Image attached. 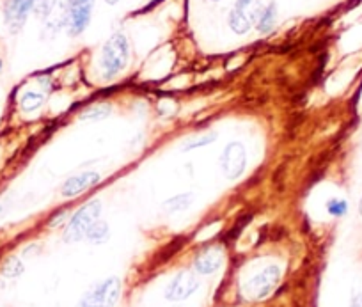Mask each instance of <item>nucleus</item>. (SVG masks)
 <instances>
[{"label": "nucleus", "mask_w": 362, "mask_h": 307, "mask_svg": "<svg viewBox=\"0 0 362 307\" xmlns=\"http://www.w3.org/2000/svg\"><path fill=\"white\" fill-rule=\"evenodd\" d=\"M130 61V43L123 33H116L107 40L103 45L102 55H100V69H102V79L110 82L116 76L127 69Z\"/></svg>", "instance_id": "f257e3e1"}, {"label": "nucleus", "mask_w": 362, "mask_h": 307, "mask_svg": "<svg viewBox=\"0 0 362 307\" xmlns=\"http://www.w3.org/2000/svg\"><path fill=\"white\" fill-rule=\"evenodd\" d=\"M102 217V201L100 199H93V201L86 202L71 219H69L68 226L64 229V242L66 243H76L80 240L86 238L87 231L96 221Z\"/></svg>", "instance_id": "f03ea898"}, {"label": "nucleus", "mask_w": 362, "mask_h": 307, "mask_svg": "<svg viewBox=\"0 0 362 307\" xmlns=\"http://www.w3.org/2000/svg\"><path fill=\"white\" fill-rule=\"evenodd\" d=\"M281 277H283V268L279 265H268V267L256 272L252 277L247 279L245 284H243V293H245L247 299L259 302V300L268 299L272 293L276 291Z\"/></svg>", "instance_id": "7ed1b4c3"}, {"label": "nucleus", "mask_w": 362, "mask_h": 307, "mask_svg": "<svg viewBox=\"0 0 362 307\" xmlns=\"http://www.w3.org/2000/svg\"><path fill=\"white\" fill-rule=\"evenodd\" d=\"M121 279L107 277L89 289L80 300V307H116L121 296Z\"/></svg>", "instance_id": "20e7f679"}, {"label": "nucleus", "mask_w": 362, "mask_h": 307, "mask_svg": "<svg viewBox=\"0 0 362 307\" xmlns=\"http://www.w3.org/2000/svg\"><path fill=\"white\" fill-rule=\"evenodd\" d=\"M93 9H95V0H68L62 18L66 33L71 37L80 36L89 27Z\"/></svg>", "instance_id": "39448f33"}, {"label": "nucleus", "mask_w": 362, "mask_h": 307, "mask_svg": "<svg viewBox=\"0 0 362 307\" xmlns=\"http://www.w3.org/2000/svg\"><path fill=\"white\" fill-rule=\"evenodd\" d=\"M261 9L263 8H261L259 0H236V4L233 6L228 18L233 33L238 34V36L249 33L252 25H256Z\"/></svg>", "instance_id": "423d86ee"}, {"label": "nucleus", "mask_w": 362, "mask_h": 307, "mask_svg": "<svg viewBox=\"0 0 362 307\" xmlns=\"http://www.w3.org/2000/svg\"><path fill=\"white\" fill-rule=\"evenodd\" d=\"M247 167V149L242 142L233 141L224 148L221 155V170L226 180L235 181L243 176Z\"/></svg>", "instance_id": "0eeeda50"}, {"label": "nucleus", "mask_w": 362, "mask_h": 307, "mask_svg": "<svg viewBox=\"0 0 362 307\" xmlns=\"http://www.w3.org/2000/svg\"><path fill=\"white\" fill-rule=\"evenodd\" d=\"M199 289V279L196 272L181 270L173 277V281L165 288V299L169 302H183L190 299Z\"/></svg>", "instance_id": "6e6552de"}, {"label": "nucleus", "mask_w": 362, "mask_h": 307, "mask_svg": "<svg viewBox=\"0 0 362 307\" xmlns=\"http://www.w3.org/2000/svg\"><path fill=\"white\" fill-rule=\"evenodd\" d=\"M34 6H36V0H6L4 22L13 34L23 29L27 18L34 11Z\"/></svg>", "instance_id": "1a4fd4ad"}, {"label": "nucleus", "mask_w": 362, "mask_h": 307, "mask_svg": "<svg viewBox=\"0 0 362 307\" xmlns=\"http://www.w3.org/2000/svg\"><path fill=\"white\" fill-rule=\"evenodd\" d=\"M100 180H102V176L96 170H86V173L68 178L64 185H62L61 194L64 197H76V195L83 194V192H87L95 185H98Z\"/></svg>", "instance_id": "9d476101"}, {"label": "nucleus", "mask_w": 362, "mask_h": 307, "mask_svg": "<svg viewBox=\"0 0 362 307\" xmlns=\"http://www.w3.org/2000/svg\"><path fill=\"white\" fill-rule=\"evenodd\" d=\"M222 263H224V254L218 249H210L201 253L194 261V272L199 275H211L215 272L221 270Z\"/></svg>", "instance_id": "9b49d317"}, {"label": "nucleus", "mask_w": 362, "mask_h": 307, "mask_svg": "<svg viewBox=\"0 0 362 307\" xmlns=\"http://www.w3.org/2000/svg\"><path fill=\"white\" fill-rule=\"evenodd\" d=\"M276 22H277V4L276 2H270V4L267 6V8L261 9L259 16H257V22H256V29L257 33L261 34H268L274 30V27H276Z\"/></svg>", "instance_id": "f8f14e48"}, {"label": "nucleus", "mask_w": 362, "mask_h": 307, "mask_svg": "<svg viewBox=\"0 0 362 307\" xmlns=\"http://www.w3.org/2000/svg\"><path fill=\"white\" fill-rule=\"evenodd\" d=\"M194 202V194H180L173 195L170 199H167L163 202V212L165 214H180V212H185L192 207Z\"/></svg>", "instance_id": "ddd939ff"}, {"label": "nucleus", "mask_w": 362, "mask_h": 307, "mask_svg": "<svg viewBox=\"0 0 362 307\" xmlns=\"http://www.w3.org/2000/svg\"><path fill=\"white\" fill-rule=\"evenodd\" d=\"M109 236H110L109 224L100 219V221H96L95 224L90 226L89 231H87L86 235V240L89 243H96V245H100V243H105L107 240H109Z\"/></svg>", "instance_id": "4468645a"}, {"label": "nucleus", "mask_w": 362, "mask_h": 307, "mask_svg": "<svg viewBox=\"0 0 362 307\" xmlns=\"http://www.w3.org/2000/svg\"><path fill=\"white\" fill-rule=\"evenodd\" d=\"M47 100L43 93H37V91H27L20 96V107H22L23 112H34V110L41 109Z\"/></svg>", "instance_id": "2eb2a0df"}, {"label": "nucleus", "mask_w": 362, "mask_h": 307, "mask_svg": "<svg viewBox=\"0 0 362 307\" xmlns=\"http://www.w3.org/2000/svg\"><path fill=\"white\" fill-rule=\"evenodd\" d=\"M23 270H25V267H23L22 260L16 256L8 257V260H6V263L2 265V275L8 279L20 277V275L23 274Z\"/></svg>", "instance_id": "dca6fc26"}, {"label": "nucleus", "mask_w": 362, "mask_h": 307, "mask_svg": "<svg viewBox=\"0 0 362 307\" xmlns=\"http://www.w3.org/2000/svg\"><path fill=\"white\" fill-rule=\"evenodd\" d=\"M110 112H112V107L110 105H96V107H90V109H87L86 112L80 116V120L83 121H102L105 120V117L110 116Z\"/></svg>", "instance_id": "f3484780"}, {"label": "nucleus", "mask_w": 362, "mask_h": 307, "mask_svg": "<svg viewBox=\"0 0 362 307\" xmlns=\"http://www.w3.org/2000/svg\"><path fill=\"white\" fill-rule=\"evenodd\" d=\"M327 212H329L332 217H343L348 212V202L344 199L334 197L327 202Z\"/></svg>", "instance_id": "a211bd4d"}, {"label": "nucleus", "mask_w": 362, "mask_h": 307, "mask_svg": "<svg viewBox=\"0 0 362 307\" xmlns=\"http://www.w3.org/2000/svg\"><path fill=\"white\" fill-rule=\"evenodd\" d=\"M215 141H217V134H214V132H211V134H204V135H201V137L192 139V141L187 142V144L183 146V151H192V149L203 148V146L211 144V142H215Z\"/></svg>", "instance_id": "6ab92c4d"}, {"label": "nucleus", "mask_w": 362, "mask_h": 307, "mask_svg": "<svg viewBox=\"0 0 362 307\" xmlns=\"http://www.w3.org/2000/svg\"><path fill=\"white\" fill-rule=\"evenodd\" d=\"M57 0H36V6H34V13H36L40 18H47L54 11Z\"/></svg>", "instance_id": "aec40b11"}, {"label": "nucleus", "mask_w": 362, "mask_h": 307, "mask_svg": "<svg viewBox=\"0 0 362 307\" xmlns=\"http://www.w3.org/2000/svg\"><path fill=\"white\" fill-rule=\"evenodd\" d=\"M350 307H362V293H357V295L351 299Z\"/></svg>", "instance_id": "412c9836"}, {"label": "nucleus", "mask_w": 362, "mask_h": 307, "mask_svg": "<svg viewBox=\"0 0 362 307\" xmlns=\"http://www.w3.org/2000/svg\"><path fill=\"white\" fill-rule=\"evenodd\" d=\"M105 2H107V4H110V6H116L119 0H105Z\"/></svg>", "instance_id": "4be33fe9"}, {"label": "nucleus", "mask_w": 362, "mask_h": 307, "mask_svg": "<svg viewBox=\"0 0 362 307\" xmlns=\"http://www.w3.org/2000/svg\"><path fill=\"white\" fill-rule=\"evenodd\" d=\"M358 214H361L362 217V197H361V202H358Z\"/></svg>", "instance_id": "5701e85b"}, {"label": "nucleus", "mask_w": 362, "mask_h": 307, "mask_svg": "<svg viewBox=\"0 0 362 307\" xmlns=\"http://www.w3.org/2000/svg\"><path fill=\"white\" fill-rule=\"evenodd\" d=\"M0 69H2V61H0Z\"/></svg>", "instance_id": "b1692460"}, {"label": "nucleus", "mask_w": 362, "mask_h": 307, "mask_svg": "<svg viewBox=\"0 0 362 307\" xmlns=\"http://www.w3.org/2000/svg\"><path fill=\"white\" fill-rule=\"evenodd\" d=\"M214 2H221V0H214Z\"/></svg>", "instance_id": "393cba45"}]
</instances>
